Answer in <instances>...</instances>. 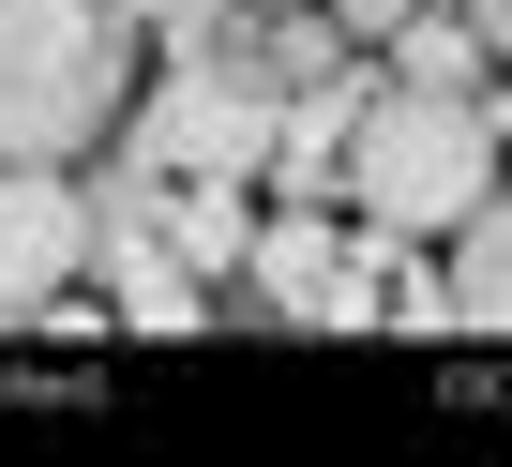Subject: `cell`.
Here are the masks:
<instances>
[{
	"label": "cell",
	"mask_w": 512,
	"mask_h": 467,
	"mask_svg": "<svg viewBox=\"0 0 512 467\" xmlns=\"http://www.w3.org/2000/svg\"><path fill=\"white\" fill-rule=\"evenodd\" d=\"M482 181H497V106L482 91H422V76H392V91H362V121H347V211L377 226V242H452V226L482 211Z\"/></svg>",
	"instance_id": "6da1fadb"
},
{
	"label": "cell",
	"mask_w": 512,
	"mask_h": 467,
	"mask_svg": "<svg viewBox=\"0 0 512 467\" xmlns=\"http://www.w3.org/2000/svg\"><path fill=\"white\" fill-rule=\"evenodd\" d=\"M136 91L106 0H0V166H76Z\"/></svg>",
	"instance_id": "7a4b0ae2"
},
{
	"label": "cell",
	"mask_w": 512,
	"mask_h": 467,
	"mask_svg": "<svg viewBox=\"0 0 512 467\" xmlns=\"http://www.w3.org/2000/svg\"><path fill=\"white\" fill-rule=\"evenodd\" d=\"M136 151L166 181H256V166H272V76H256V46H196L181 31L166 91L136 106Z\"/></svg>",
	"instance_id": "3957f363"
},
{
	"label": "cell",
	"mask_w": 512,
	"mask_h": 467,
	"mask_svg": "<svg viewBox=\"0 0 512 467\" xmlns=\"http://www.w3.org/2000/svg\"><path fill=\"white\" fill-rule=\"evenodd\" d=\"M91 196L61 181V166H0V317H46L76 272H91Z\"/></svg>",
	"instance_id": "277c9868"
},
{
	"label": "cell",
	"mask_w": 512,
	"mask_h": 467,
	"mask_svg": "<svg viewBox=\"0 0 512 467\" xmlns=\"http://www.w3.org/2000/svg\"><path fill=\"white\" fill-rule=\"evenodd\" d=\"M241 287L272 302V317H377V287L347 272V242L317 226V196H302L287 226H256V242H241Z\"/></svg>",
	"instance_id": "5b68a950"
},
{
	"label": "cell",
	"mask_w": 512,
	"mask_h": 467,
	"mask_svg": "<svg viewBox=\"0 0 512 467\" xmlns=\"http://www.w3.org/2000/svg\"><path fill=\"white\" fill-rule=\"evenodd\" d=\"M452 242H467V257H452V287H437V302H452V332H512V181H482V211L452 226Z\"/></svg>",
	"instance_id": "8992f818"
},
{
	"label": "cell",
	"mask_w": 512,
	"mask_h": 467,
	"mask_svg": "<svg viewBox=\"0 0 512 467\" xmlns=\"http://www.w3.org/2000/svg\"><path fill=\"white\" fill-rule=\"evenodd\" d=\"M91 257H106V287H121V332H196V317H211V272H181L166 242H106V226H91Z\"/></svg>",
	"instance_id": "52a82bcc"
},
{
	"label": "cell",
	"mask_w": 512,
	"mask_h": 467,
	"mask_svg": "<svg viewBox=\"0 0 512 467\" xmlns=\"http://www.w3.org/2000/svg\"><path fill=\"white\" fill-rule=\"evenodd\" d=\"M482 16H452V0H407L392 16V76H422V91H482Z\"/></svg>",
	"instance_id": "ba28073f"
},
{
	"label": "cell",
	"mask_w": 512,
	"mask_h": 467,
	"mask_svg": "<svg viewBox=\"0 0 512 467\" xmlns=\"http://www.w3.org/2000/svg\"><path fill=\"white\" fill-rule=\"evenodd\" d=\"M241 242H256V211H241V181H196V196L166 211V257H181V272H241Z\"/></svg>",
	"instance_id": "9c48e42d"
},
{
	"label": "cell",
	"mask_w": 512,
	"mask_h": 467,
	"mask_svg": "<svg viewBox=\"0 0 512 467\" xmlns=\"http://www.w3.org/2000/svg\"><path fill=\"white\" fill-rule=\"evenodd\" d=\"M256 76H272V91H317V76H362V61H347V31L317 16V0H287V31L256 46Z\"/></svg>",
	"instance_id": "30bf717a"
},
{
	"label": "cell",
	"mask_w": 512,
	"mask_h": 467,
	"mask_svg": "<svg viewBox=\"0 0 512 467\" xmlns=\"http://www.w3.org/2000/svg\"><path fill=\"white\" fill-rule=\"evenodd\" d=\"M106 16H121V31H211L226 0H106Z\"/></svg>",
	"instance_id": "8fae6325"
},
{
	"label": "cell",
	"mask_w": 512,
	"mask_h": 467,
	"mask_svg": "<svg viewBox=\"0 0 512 467\" xmlns=\"http://www.w3.org/2000/svg\"><path fill=\"white\" fill-rule=\"evenodd\" d=\"M407 16V0H332V31H392Z\"/></svg>",
	"instance_id": "7c38bea8"
},
{
	"label": "cell",
	"mask_w": 512,
	"mask_h": 467,
	"mask_svg": "<svg viewBox=\"0 0 512 467\" xmlns=\"http://www.w3.org/2000/svg\"><path fill=\"white\" fill-rule=\"evenodd\" d=\"M482 46H497V61H512V0H482Z\"/></svg>",
	"instance_id": "4fadbf2b"
},
{
	"label": "cell",
	"mask_w": 512,
	"mask_h": 467,
	"mask_svg": "<svg viewBox=\"0 0 512 467\" xmlns=\"http://www.w3.org/2000/svg\"><path fill=\"white\" fill-rule=\"evenodd\" d=\"M452 16H482V0H452Z\"/></svg>",
	"instance_id": "5bb4252c"
}]
</instances>
